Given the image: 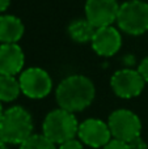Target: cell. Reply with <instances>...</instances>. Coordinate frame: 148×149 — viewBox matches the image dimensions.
<instances>
[{
	"label": "cell",
	"instance_id": "cell-13",
	"mask_svg": "<svg viewBox=\"0 0 148 149\" xmlns=\"http://www.w3.org/2000/svg\"><path fill=\"white\" fill-rule=\"evenodd\" d=\"M67 31L70 38L76 43H88V42L91 43L92 38L94 36V31H96V28L84 17L71 21Z\"/></svg>",
	"mask_w": 148,
	"mask_h": 149
},
{
	"label": "cell",
	"instance_id": "cell-4",
	"mask_svg": "<svg viewBox=\"0 0 148 149\" xmlns=\"http://www.w3.org/2000/svg\"><path fill=\"white\" fill-rule=\"evenodd\" d=\"M117 25L128 36H143L148 31V3L127 0L119 5Z\"/></svg>",
	"mask_w": 148,
	"mask_h": 149
},
{
	"label": "cell",
	"instance_id": "cell-3",
	"mask_svg": "<svg viewBox=\"0 0 148 149\" xmlns=\"http://www.w3.org/2000/svg\"><path fill=\"white\" fill-rule=\"evenodd\" d=\"M79 124L75 114L58 107L45 116L42 122V134L54 144L59 145L77 136Z\"/></svg>",
	"mask_w": 148,
	"mask_h": 149
},
{
	"label": "cell",
	"instance_id": "cell-18",
	"mask_svg": "<svg viewBox=\"0 0 148 149\" xmlns=\"http://www.w3.org/2000/svg\"><path fill=\"white\" fill-rule=\"evenodd\" d=\"M138 72L143 77V80L148 82V56H146L138 65Z\"/></svg>",
	"mask_w": 148,
	"mask_h": 149
},
{
	"label": "cell",
	"instance_id": "cell-21",
	"mask_svg": "<svg viewBox=\"0 0 148 149\" xmlns=\"http://www.w3.org/2000/svg\"><path fill=\"white\" fill-rule=\"evenodd\" d=\"M0 149H9V148H8V144L3 141L1 139H0Z\"/></svg>",
	"mask_w": 148,
	"mask_h": 149
},
{
	"label": "cell",
	"instance_id": "cell-10",
	"mask_svg": "<svg viewBox=\"0 0 148 149\" xmlns=\"http://www.w3.org/2000/svg\"><path fill=\"white\" fill-rule=\"evenodd\" d=\"M91 46L97 55L110 58L119 51L122 46V34L113 25L98 28L94 31Z\"/></svg>",
	"mask_w": 148,
	"mask_h": 149
},
{
	"label": "cell",
	"instance_id": "cell-11",
	"mask_svg": "<svg viewBox=\"0 0 148 149\" xmlns=\"http://www.w3.org/2000/svg\"><path fill=\"white\" fill-rule=\"evenodd\" d=\"M25 54L18 43L0 45V74L17 76L24 71Z\"/></svg>",
	"mask_w": 148,
	"mask_h": 149
},
{
	"label": "cell",
	"instance_id": "cell-7",
	"mask_svg": "<svg viewBox=\"0 0 148 149\" xmlns=\"http://www.w3.org/2000/svg\"><path fill=\"white\" fill-rule=\"evenodd\" d=\"M146 81L138 70L131 68H123L113 73L110 79V86L114 94L123 100H131V98L139 97L144 89Z\"/></svg>",
	"mask_w": 148,
	"mask_h": 149
},
{
	"label": "cell",
	"instance_id": "cell-16",
	"mask_svg": "<svg viewBox=\"0 0 148 149\" xmlns=\"http://www.w3.org/2000/svg\"><path fill=\"white\" fill-rule=\"evenodd\" d=\"M58 149H84V144L79 139H71L58 145Z\"/></svg>",
	"mask_w": 148,
	"mask_h": 149
},
{
	"label": "cell",
	"instance_id": "cell-22",
	"mask_svg": "<svg viewBox=\"0 0 148 149\" xmlns=\"http://www.w3.org/2000/svg\"><path fill=\"white\" fill-rule=\"evenodd\" d=\"M3 113H4V109H3V102L0 101V119H1V116H3Z\"/></svg>",
	"mask_w": 148,
	"mask_h": 149
},
{
	"label": "cell",
	"instance_id": "cell-12",
	"mask_svg": "<svg viewBox=\"0 0 148 149\" xmlns=\"http://www.w3.org/2000/svg\"><path fill=\"white\" fill-rule=\"evenodd\" d=\"M25 33L21 18L13 15H0V43H17Z\"/></svg>",
	"mask_w": 148,
	"mask_h": 149
},
{
	"label": "cell",
	"instance_id": "cell-8",
	"mask_svg": "<svg viewBox=\"0 0 148 149\" xmlns=\"http://www.w3.org/2000/svg\"><path fill=\"white\" fill-rule=\"evenodd\" d=\"M118 0H87L84 5L85 18L96 29L117 22L119 10Z\"/></svg>",
	"mask_w": 148,
	"mask_h": 149
},
{
	"label": "cell",
	"instance_id": "cell-2",
	"mask_svg": "<svg viewBox=\"0 0 148 149\" xmlns=\"http://www.w3.org/2000/svg\"><path fill=\"white\" fill-rule=\"evenodd\" d=\"M34 123L31 114L22 106L5 109L0 119V137L4 143L20 145L33 135Z\"/></svg>",
	"mask_w": 148,
	"mask_h": 149
},
{
	"label": "cell",
	"instance_id": "cell-14",
	"mask_svg": "<svg viewBox=\"0 0 148 149\" xmlns=\"http://www.w3.org/2000/svg\"><path fill=\"white\" fill-rule=\"evenodd\" d=\"M21 94V86L18 77L0 74V101L13 102Z\"/></svg>",
	"mask_w": 148,
	"mask_h": 149
},
{
	"label": "cell",
	"instance_id": "cell-6",
	"mask_svg": "<svg viewBox=\"0 0 148 149\" xmlns=\"http://www.w3.org/2000/svg\"><path fill=\"white\" fill-rule=\"evenodd\" d=\"M21 93L30 100H42L52 90V79L46 70L30 67L18 74Z\"/></svg>",
	"mask_w": 148,
	"mask_h": 149
},
{
	"label": "cell",
	"instance_id": "cell-1",
	"mask_svg": "<svg viewBox=\"0 0 148 149\" xmlns=\"http://www.w3.org/2000/svg\"><path fill=\"white\" fill-rule=\"evenodd\" d=\"M96 98V88L89 77L80 73L64 77L55 89V100L60 109L80 113L92 105Z\"/></svg>",
	"mask_w": 148,
	"mask_h": 149
},
{
	"label": "cell",
	"instance_id": "cell-17",
	"mask_svg": "<svg viewBox=\"0 0 148 149\" xmlns=\"http://www.w3.org/2000/svg\"><path fill=\"white\" fill-rule=\"evenodd\" d=\"M102 149H130V147H128V144L125 141H121V140H117V139H112Z\"/></svg>",
	"mask_w": 148,
	"mask_h": 149
},
{
	"label": "cell",
	"instance_id": "cell-19",
	"mask_svg": "<svg viewBox=\"0 0 148 149\" xmlns=\"http://www.w3.org/2000/svg\"><path fill=\"white\" fill-rule=\"evenodd\" d=\"M127 144H128V147H130V149H148L147 143L144 141L140 136L134 139V140H131V141L127 143Z\"/></svg>",
	"mask_w": 148,
	"mask_h": 149
},
{
	"label": "cell",
	"instance_id": "cell-5",
	"mask_svg": "<svg viewBox=\"0 0 148 149\" xmlns=\"http://www.w3.org/2000/svg\"><path fill=\"white\" fill-rule=\"evenodd\" d=\"M113 139L130 143L142 134V120L138 114L127 109L114 110L108 118Z\"/></svg>",
	"mask_w": 148,
	"mask_h": 149
},
{
	"label": "cell",
	"instance_id": "cell-9",
	"mask_svg": "<svg viewBox=\"0 0 148 149\" xmlns=\"http://www.w3.org/2000/svg\"><path fill=\"white\" fill-rule=\"evenodd\" d=\"M77 137L89 148H104L113 139L108 122L97 118H88L79 124Z\"/></svg>",
	"mask_w": 148,
	"mask_h": 149
},
{
	"label": "cell",
	"instance_id": "cell-15",
	"mask_svg": "<svg viewBox=\"0 0 148 149\" xmlns=\"http://www.w3.org/2000/svg\"><path fill=\"white\" fill-rule=\"evenodd\" d=\"M18 149H58V147L43 134H33L20 144Z\"/></svg>",
	"mask_w": 148,
	"mask_h": 149
},
{
	"label": "cell",
	"instance_id": "cell-20",
	"mask_svg": "<svg viewBox=\"0 0 148 149\" xmlns=\"http://www.w3.org/2000/svg\"><path fill=\"white\" fill-rule=\"evenodd\" d=\"M10 7V0H0V15L8 10V8Z\"/></svg>",
	"mask_w": 148,
	"mask_h": 149
}]
</instances>
